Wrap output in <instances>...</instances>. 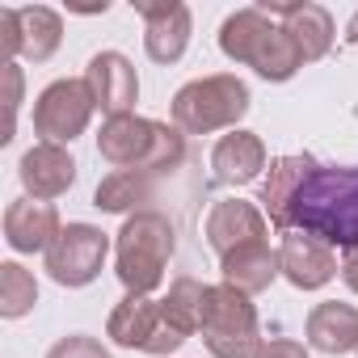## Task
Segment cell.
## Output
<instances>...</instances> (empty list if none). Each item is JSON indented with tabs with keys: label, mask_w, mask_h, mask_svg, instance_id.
<instances>
[{
	"label": "cell",
	"mask_w": 358,
	"mask_h": 358,
	"mask_svg": "<svg viewBox=\"0 0 358 358\" xmlns=\"http://www.w3.org/2000/svg\"><path fill=\"white\" fill-rule=\"evenodd\" d=\"M278 232H303L329 249H358V164H324L308 152L270 160L257 199Z\"/></svg>",
	"instance_id": "obj_1"
},
{
	"label": "cell",
	"mask_w": 358,
	"mask_h": 358,
	"mask_svg": "<svg viewBox=\"0 0 358 358\" xmlns=\"http://www.w3.org/2000/svg\"><path fill=\"white\" fill-rule=\"evenodd\" d=\"M220 51L232 64H245L262 80H274V85L291 80L303 68V55H299L295 38L287 34V26L274 22V17H266L257 5L253 9H236L220 26Z\"/></svg>",
	"instance_id": "obj_2"
},
{
	"label": "cell",
	"mask_w": 358,
	"mask_h": 358,
	"mask_svg": "<svg viewBox=\"0 0 358 358\" xmlns=\"http://www.w3.org/2000/svg\"><path fill=\"white\" fill-rule=\"evenodd\" d=\"M97 152L114 169L164 177L186 160V131L156 122V118H139V114H118V118H106L97 135Z\"/></svg>",
	"instance_id": "obj_3"
},
{
	"label": "cell",
	"mask_w": 358,
	"mask_h": 358,
	"mask_svg": "<svg viewBox=\"0 0 358 358\" xmlns=\"http://www.w3.org/2000/svg\"><path fill=\"white\" fill-rule=\"evenodd\" d=\"M173 224L160 211H135L122 220L114 241V274L127 295H152L164 282V266L173 257Z\"/></svg>",
	"instance_id": "obj_4"
},
{
	"label": "cell",
	"mask_w": 358,
	"mask_h": 358,
	"mask_svg": "<svg viewBox=\"0 0 358 358\" xmlns=\"http://www.w3.org/2000/svg\"><path fill=\"white\" fill-rule=\"evenodd\" d=\"M249 106H253V97L241 76H232V72L199 76L173 93V127L186 135H211L224 127L236 131V122L249 114Z\"/></svg>",
	"instance_id": "obj_5"
},
{
	"label": "cell",
	"mask_w": 358,
	"mask_h": 358,
	"mask_svg": "<svg viewBox=\"0 0 358 358\" xmlns=\"http://www.w3.org/2000/svg\"><path fill=\"white\" fill-rule=\"evenodd\" d=\"M199 333L215 358H257V350L266 345L257 329V308L249 303V295H241L228 282L203 291Z\"/></svg>",
	"instance_id": "obj_6"
},
{
	"label": "cell",
	"mask_w": 358,
	"mask_h": 358,
	"mask_svg": "<svg viewBox=\"0 0 358 358\" xmlns=\"http://www.w3.org/2000/svg\"><path fill=\"white\" fill-rule=\"evenodd\" d=\"M110 341L122 345V350H143V354H173V350H182L186 333H177L164 316V308L148 295H122L118 308L110 312V324H106Z\"/></svg>",
	"instance_id": "obj_7"
},
{
	"label": "cell",
	"mask_w": 358,
	"mask_h": 358,
	"mask_svg": "<svg viewBox=\"0 0 358 358\" xmlns=\"http://www.w3.org/2000/svg\"><path fill=\"white\" fill-rule=\"evenodd\" d=\"M93 110L97 106L85 80H51L34 101V131L43 135V143H72L76 135H85Z\"/></svg>",
	"instance_id": "obj_8"
},
{
	"label": "cell",
	"mask_w": 358,
	"mask_h": 358,
	"mask_svg": "<svg viewBox=\"0 0 358 358\" xmlns=\"http://www.w3.org/2000/svg\"><path fill=\"white\" fill-rule=\"evenodd\" d=\"M106 253H110V241H106L101 228H93V224H68L55 236V245L47 249V274L59 287H89L101 274Z\"/></svg>",
	"instance_id": "obj_9"
},
{
	"label": "cell",
	"mask_w": 358,
	"mask_h": 358,
	"mask_svg": "<svg viewBox=\"0 0 358 358\" xmlns=\"http://www.w3.org/2000/svg\"><path fill=\"white\" fill-rule=\"evenodd\" d=\"M85 85L93 93V106L106 114V118H118V114H131V106L139 101V76H135V64L118 51H97L85 68Z\"/></svg>",
	"instance_id": "obj_10"
},
{
	"label": "cell",
	"mask_w": 358,
	"mask_h": 358,
	"mask_svg": "<svg viewBox=\"0 0 358 358\" xmlns=\"http://www.w3.org/2000/svg\"><path fill=\"white\" fill-rule=\"evenodd\" d=\"M135 13L143 17V51H148V59L177 64L186 55L194 22H190V9L182 0H169V5H148V0H139Z\"/></svg>",
	"instance_id": "obj_11"
},
{
	"label": "cell",
	"mask_w": 358,
	"mask_h": 358,
	"mask_svg": "<svg viewBox=\"0 0 358 358\" xmlns=\"http://www.w3.org/2000/svg\"><path fill=\"white\" fill-rule=\"evenodd\" d=\"M17 177H22V186H26L30 199L51 203V199H59V194L72 190V182H76V160H72V152L64 143H34L22 156Z\"/></svg>",
	"instance_id": "obj_12"
},
{
	"label": "cell",
	"mask_w": 358,
	"mask_h": 358,
	"mask_svg": "<svg viewBox=\"0 0 358 358\" xmlns=\"http://www.w3.org/2000/svg\"><path fill=\"white\" fill-rule=\"evenodd\" d=\"M278 262H282V278L299 291H320L324 282H333V274H341L333 249L303 232H282Z\"/></svg>",
	"instance_id": "obj_13"
},
{
	"label": "cell",
	"mask_w": 358,
	"mask_h": 358,
	"mask_svg": "<svg viewBox=\"0 0 358 358\" xmlns=\"http://www.w3.org/2000/svg\"><path fill=\"white\" fill-rule=\"evenodd\" d=\"M266 17H278L282 26H287V34L295 38V47H299V55H303V64H316V59H324L329 55V47H333V17H329V9L324 5H278V0H262L257 5Z\"/></svg>",
	"instance_id": "obj_14"
},
{
	"label": "cell",
	"mask_w": 358,
	"mask_h": 358,
	"mask_svg": "<svg viewBox=\"0 0 358 358\" xmlns=\"http://www.w3.org/2000/svg\"><path fill=\"white\" fill-rule=\"evenodd\" d=\"M59 232H64V224H59V211L51 203L17 199L5 207V241L17 253H47Z\"/></svg>",
	"instance_id": "obj_15"
},
{
	"label": "cell",
	"mask_w": 358,
	"mask_h": 358,
	"mask_svg": "<svg viewBox=\"0 0 358 358\" xmlns=\"http://www.w3.org/2000/svg\"><path fill=\"white\" fill-rule=\"evenodd\" d=\"M257 241H266V215H262L253 203H245V199H224V203L211 207V215H207V245H211L220 257H228L232 249L257 245Z\"/></svg>",
	"instance_id": "obj_16"
},
{
	"label": "cell",
	"mask_w": 358,
	"mask_h": 358,
	"mask_svg": "<svg viewBox=\"0 0 358 358\" xmlns=\"http://www.w3.org/2000/svg\"><path fill=\"white\" fill-rule=\"evenodd\" d=\"M262 169H266V143L253 131L236 127L211 152V177H215L220 186H249V182L262 177Z\"/></svg>",
	"instance_id": "obj_17"
},
{
	"label": "cell",
	"mask_w": 358,
	"mask_h": 358,
	"mask_svg": "<svg viewBox=\"0 0 358 358\" xmlns=\"http://www.w3.org/2000/svg\"><path fill=\"white\" fill-rule=\"evenodd\" d=\"M220 270H224V282L236 287L241 295H262L282 274V262H278V249L257 241V245H245V249H232L228 257H220Z\"/></svg>",
	"instance_id": "obj_18"
},
{
	"label": "cell",
	"mask_w": 358,
	"mask_h": 358,
	"mask_svg": "<svg viewBox=\"0 0 358 358\" xmlns=\"http://www.w3.org/2000/svg\"><path fill=\"white\" fill-rule=\"evenodd\" d=\"M308 345L320 354H350L358 350V308L354 303H316L308 312Z\"/></svg>",
	"instance_id": "obj_19"
},
{
	"label": "cell",
	"mask_w": 358,
	"mask_h": 358,
	"mask_svg": "<svg viewBox=\"0 0 358 358\" xmlns=\"http://www.w3.org/2000/svg\"><path fill=\"white\" fill-rule=\"evenodd\" d=\"M156 199V173H135V169H114L106 182L93 190V207L110 215H135L148 211Z\"/></svg>",
	"instance_id": "obj_20"
},
{
	"label": "cell",
	"mask_w": 358,
	"mask_h": 358,
	"mask_svg": "<svg viewBox=\"0 0 358 358\" xmlns=\"http://www.w3.org/2000/svg\"><path fill=\"white\" fill-rule=\"evenodd\" d=\"M64 43V22L55 9L47 5H30L22 9V55L34 64H47Z\"/></svg>",
	"instance_id": "obj_21"
},
{
	"label": "cell",
	"mask_w": 358,
	"mask_h": 358,
	"mask_svg": "<svg viewBox=\"0 0 358 358\" xmlns=\"http://www.w3.org/2000/svg\"><path fill=\"white\" fill-rule=\"evenodd\" d=\"M203 282L199 278H177L173 287H169V295L160 299V308H164V316H169V324L177 329V333H199V320H203Z\"/></svg>",
	"instance_id": "obj_22"
},
{
	"label": "cell",
	"mask_w": 358,
	"mask_h": 358,
	"mask_svg": "<svg viewBox=\"0 0 358 358\" xmlns=\"http://www.w3.org/2000/svg\"><path fill=\"white\" fill-rule=\"evenodd\" d=\"M38 303V282L26 266L5 262L0 266V316L5 320H22L30 308Z\"/></svg>",
	"instance_id": "obj_23"
},
{
	"label": "cell",
	"mask_w": 358,
	"mask_h": 358,
	"mask_svg": "<svg viewBox=\"0 0 358 358\" xmlns=\"http://www.w3.org/2000/svg\"><path fill=\"white\" fill-rule=\"evenodd\" d=\"M47 358H110V350L97 337H89V333H72V337L55 341L47 350Z\"/></svg>",
	"instance_id": "obj_24"
},
{
	"label": "cell",
	"mask_w": 358,
	"mask_h": 358,
	"mask_svg": "<svg viewBox=\"0 0 358 358\" xmlns=\"http://www.w3.org/2000/svg\"><path fill=\"white\" fill-rule=\"evenodd\" d=\"M0 55H5V64L22 55V9H0Z\"/></svg>",
	"instance_id": "obj_25"
},
{
	"label": "cell",
	"mask_w": 358,
	"mask_h": 358,
	"mask_svg": "<svg viewBox=\"0 0 358 358\" xmlns=\"http://www.w3.org/2000/svg\"><path fill=\"white\" fill-rule=\"evenodd\" d=\"M5 80H9V135H0V143L13 139V114H17V101H22V68L5 64Z\"/></svg>",
	"instance_id": "obj_26"
},
{
	"label": "cell",
	"mask_w": 358,
	"mask_h": 358,
	"mask_svg": "<svg viewBox=\"0 0 358 358\" xmlns=\"http://www.w3.org/2000/svg\"><path fill=\"white\" fill-rule=\"evenodd\" d=\"M257 358H308V350L299 341H287V337H274L257 350Z\"/></svg>",
	"instance_id": "obj_27"
},
{
	"label": "cell",
	"mask_w": 358,
	"mask_h": 358,
	"mask_svg": "<svg viewBox=\"0 0 358 358\" xmlns=\"http://www.w3.org/2000/svg\"><path fill=\"white\" fill-rule=\"evenodd\" d=\"M341 282H345V287H350V291L358 295V249L341 257Z\"/></svg>",
	"instance_id": "obj_28"
},
{
	"label": "cell",
	"mask_w": 358,
	"mask_h": 358,
	"mask_svg": "<svg viewBox=\"0 0 358 358\" xmlns=\"http://www.w3.org/2000/svg\"><path fill=\"white\" fill-rule=\"evenodd\" d=\"M345 43H354V47H358V13H354V17H350V26H345Z\"/></svg>",
	"instance_id": "obj_29"
},
{
	"label": "cell",
	"mask_w": 358,
	"mask_h": 358,
	"mask_svg": "<svg viewBox=\"0 0 358 358\" xmlns=\"http://www.w3.org/2000/svg\"><path fill=\"white\" fill-rule=\"evenodd\" d=\"M354 354H358V350H354Z\"/></svg>",
	"instance_id": "obj_30"
}]
</instances>
